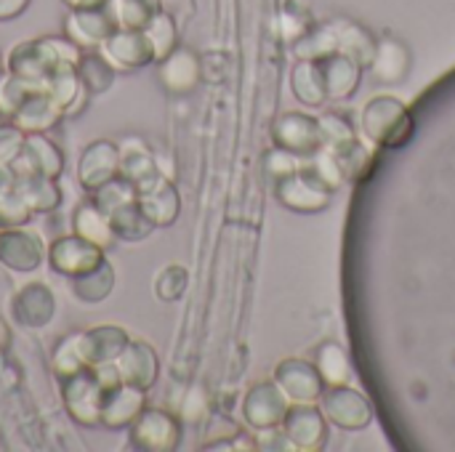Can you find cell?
Returning <instances> with one entry per match:
<instances>
[{
	"label": "cell",
	"mask_w": 455,
	"mask_h": 452,
	"mask_svg": "<svg viewBox=\"0 0 455 452\" xmlns=\"http://www.w3.org/2000/svg\"><path fill=\"white\" fill-rule=\"evenodd\" d=\"M85 368H88V365H85V360H83V354H80L77 333L61 338V341L56 344V352H53V373L59 376V381H61V378H69V376H75V373H80V370H85Z\"/></svg>",
	"instance_id": "cell-27"
},
{
	"label": "cell",
	"mask_w": 455,
	"mask_h": 452,
	"mask_svg": "<svg viewBox=\"0 0 455 452\" xmlns=\"http://www.w3.org/2000/svg\"><path fill=\"white\" fill-rule=\"evenodd\" d=\"M72 232L80 234L83 240L99 245L101 250H109L117 242L115 229H112V218L96 202H91V200H85L75 210V216H72Z\"/></svg>",
	"instance_id": "cell-18"
},
{
	"label": "cell",
	"mask_w": 455,
	"mask_h": 452,
	"mask_svg": "<svg viewBox=\"0 0 455 452\" xmlns=\"http://www.w3.org/2000/svg\"><path fill=\"white\" fill-rule=\"evenodd\" d=\"M13 178L24 173H43L51 178H59L64 173V152L56 141L48 139V133H27L21 152L8 165Z\"/></svg>",
	"instance_id": "cell-6"
},
{
	"label": "cell",
	"mask_w": 455,
	"mask_h": 452,
	"mask_svg": "<svg viewBox=\"0 0 455 452\" xmlns=\"http://www.w3.org/2000/svg\"><path fill=\"white\" fill-rule=\"evenodd\" d=\"M139 208L152 221V226L173 224V218L179 213V197H176V189L168 184V178L163 173L157 178H152L147 186L139 189Z\"/></svg>",
	"instance_id": "cell-16"
},
{
	"label": "cell",
	"mask_w": 455,
	"mask_h": 452,
	"mask_svg": "<svg viewBox=\"0 0 455 452\" xmlns=\"http://www.w3.org/2000/svg\"><path fill=\"white\" fill-rule=\"evenodd\" d=\"M5 72V61H3V56H0V75Z\"/></svg>",
	"instance_id": "cell-35"
},
{
	"label": "cell",
	"mask_w": 455,
	"mask_h": 452,
	"mask_svg": "<svg viewBox=\"0 0 455 452\" xmlns=\"http://www.w3.org/2000/svg\"><path fill=\"white\" fill-rule=\"evenodd\" d=\"M131 448L136 450H149V452H165L173 450L179 442V424L173 416L163 413V410H144L131 426Z\"/></svg>",
	"instance_id": "cell-7"
},
{
	"label": "cell",
	"mask_w": 455,
	"mask_h": 452,
	"mask_svg": "<svg viewBox=\"0 0 455 452\" xmlns=\"http://www.w3.org/2000/svg\"><path fill=\"white\" fill-rule=\"evenodd\" d=\"M27 133H21L13 123L0 125V165H11L16 160V155L24 147Z\"/></svg>",
	"instance_id": "cell-30"
},
{
	"label": "cell",
	"mask_w": 455,
	"mask_h": 452,
	"mask_svg": "<svg viewBox=\"0 0 455 452\" xmlns=\"http://www.w3.org/2000/svg\"><path fill=\"white\" fill-rule=\"evenodd\" d=\"M144 32H147V37H149V43H152V48H155V59L163 61V59L173 51V45H176V27H173V19H171L168 13L160 11V13L144 27Z\"/></svg>",
	"instance_id": "cell-28"
},
{
	"label": "cell",
	"mask_w": 455,
	"mask_h": 452,
	"mask_svg": "<svg viewBox=\"0 0 455 452\" xmlns=\"http://www.w3.org/2000/svg\"><path fill=\"white\" fill-rule=\"evenodd\" d=\"M101 56L115 67V72H136L155 59V48L144 29H115L101 43Z\"/></svg>",
	"instance_id": "cell-4"
},
{
	"label": "cell",
	"mask_w": 455,
	"mask_h": 452,
	"mask_svg": "<svg viewBox=\"0 0 455 452\" xmlns=\"http://www.w3.org/2000/svg\"><path fill=\"white\" fill-rule=\"evenodd\" d=\"M160 80L165 88L171 91H187L195 85L197 80V61L192 59V53L187 51H171L165 59H163V67H160Z\"/></svg>",
	"instance_id": "cell-21"
},
{
	"label": "cell",
	"mask_w": 455,
	"mask_h": 452,
	"mask_svg": "<svg viewBox=\"0 0 455 452\" xmlns=\"http://www.w3.org/2000/svg\"><path fill=\"white\" fill-rule=\"evenodd\" d=\"M77 72L91 96L104 93L115 83V67L101 56V51H83L77 61Z\"/></svg>",
	"instance_id": "cell-23"
},
{
	"label": "cell",
	"mask_w": 455,
	"mask_h": 452,
	"mask_svg": "<svg viewBox=\"0 0 455 452\" xmlns=\"http://www.w3.org/2000/svg\"><path fill=\"white\" fill-rule=\"evenodd\" d=\"M112 285H115V272L109 266V261L104 258L93 272L83 274V277H75L72 280V290L80 301L85 304H99L104 301L109 293H112Z\"/></svg>",
	"instance_id": "cell-24"
},
{
	"label": "cell",
	"mask_w": 455,
	"mask_h": 452,
	"mask_svg": "<svg viewBox=\"0 0 455 452\" xmlns=\"http://www.w3.org/2000/svg\"><path fill=\"white\" fill-rule=\"evenodd\" d=\"M109 0H64L69 11H83V8H104Z\"/></svg>",
	"instance_id": "cell-32"
},
{
	"label": "cell",
	"mask_w": 455,
	"mask_h": 452,
	"mask_svg": "<svg viewBox=\"0 0 455 452\" xmlns=\"http://www.w3.org/2000/svg\"><path fill=\"white\" fill-rule=\"evenodd\" d=\"M53 309H56L53 293L43 282L24 285L13 296V301H11V312H13L16 322L24 325V328H43V325H48L51 317H53Z\"/></svg>",
	"instance_id": "cell-14"
},
{
	"label": "cell",
	"mask_w": 455,
	"mask_h": 452,
	"mask_svg": "<svg viewBox=\"0 0 455 452\" xmlns=\"http://www.w3.org/2000/svg\"><path fill=\"white\" fill-rule=\"evenodd\" d=\"M115 176H120V147L115 141L96 139L80 155L77 181L85 192H93Z\"/></svg>",
	"instance_id": "cell-8"
},
{
	"label": "cell",
	"mask_w": 455,
	"mask_h": 452,
	"mask_svg": "<svg viewBox=\"0 0 455 452\" xmlns=\"http://www.w3.org/2000/svg\"><path fill=\"white\" fill-rule=\"evenodd\" d=\"M61 402L67 416L85 426V429H96L101 426V402H104V389L96 381L93 370L85 368L69 378H61Z\"/></svg>",
	"instance_id": "cell-2"
},
{
	"label": "cell",
	"mask_w": 455,
	"mask_h": 452,
	"mask_svg": "<svg viewBox=\"0 0 455 452\" xmlns=\"http://www.w3.org/2000/svg\"><path fill=\"white\" fill-rule=\"evenodd\" d=\"M128 333L117 325H99L85 333H77V346L88 368L101 362H115L128 346Z\"/></svg>",
	"instance_id": "cell-12"
},
{
	"label": "cell",
	"mask_w": 455,
	"mask_h": 452,
	"mask_svg": "<svg viewBox=\"0 0 455 452\" xmlns=\"http://www.w3.org/2000/svg\"><path fill=\"white\" fill-rule=\"evenodd\" d=\"M29 0H0V21H11L27 11Z\"/></svg>",
	"instance_id": "cell-31"
},
{
	"label": "cell",
	"mask_w": 455,
	"mask_h": 452,
	"mask_svg": "<svg viewBox=\"0 0 455 452\" xmlns=\"http://www.w3.org/2000/svg\"><path fill=\"white\" fill-rule=\"evenodd\" d=\"M11 184H13L11 168H8V165H0V189H5V186H11Z\"/></svg>",
	"instance_id": "cell-33"
},
{
	"label": "cell",
	"mask_w": 455,
	"mask_h": 452,
	"mask_svg": "<svg viewBox=\"0 0 455 452\" xmlns=\"http://www.w3.org/2000/svg\"><path fill=\"white\" fill-rule=\"evenodd\" d=\"M120 176L128 178L131 184H136V189H141L152 178L160 176V168H157L155 157L147 152V147L141 141L131 139L120 147Z\"/></svg>",
	"instance_id": "cell-19"
},
{
	"label": "cell",
	"mask_w": 455,
	"mask_h": 452,
	"mask_svg": "<svg viewBox=\"0 0 455 452\" xmlns=\"http://www.w3.org/2000/svg\"><path fill=\"white\" fill-rule=\"evenodd\" d=\"M48 258V248L43 237L29 232L27 226L19 229H0V264L11 272H35Z\"/></svg>",
	"instance_id": "cell-5"
},
{
	"label": "cell",
	"mask_w": 455,
	"mask_h": 452,
	"mask_svg": "<svg viewBox=\"0 0 455 452\" xmlns=\"http://www.w3.org/2000/svg\"><path fill=\"white\" fill-rule=\"evenodd\" d=\"M115 365L120 370L123 384H131L147 392L157 381V357H155V349L144 341H128V346L115 360Z\"/></svg>",
	"instance_id": "cell-15"
},
{
	"label": "cell",
	"mask_w": 455,
	"mask_h": 452,
	"mask_svg": "<svg viewBox=\"0 0 455 452\" xmlns=\"http://www.w3.org/2000/svg\"><path fill=\"white\" fill-rule=\"evenodd\" d=\"M115 29H144L160 11V0H109L104 5Z\"/></svg>",
	"instance_id": "cell-20"
},
{
	"label": "cell",
	"mask_w": 455,
	"mask_h": 452,
	"mask_svg": "<svg viewBox=\"0 0 455 452\" xmlns=\"http://www.w3.org/2000/svg\"><path fill=\"white\" fill-rule=\"evenodd\" d=\"M80 56H83V48L77 43H72L67 35H61V37L59 35L32 37V40H24V43L11 48V53L5 56V72L21 77L35 91H43L48 75L61 61L77 64Z\"/></svg>",
	"instance_id": "cell-1"
},
{
	"label": "cell",
	"mask_w": 455,
	"mask_h": 452,
	"mask_svg": "<svg viewBox=\"0 0 455 452\" xmlns=\"http://www.w3.org/2000/svg\"><path fill=\"white\" fill-rule=\"evenodd\" d=\"M13 186L16 192L24 197V202L29 205V210L35 216H45V213H53L61 200H64V192L59 186V178H51V176H43V173H24V176H16L13 178Z\"/></svg>",
	"instance_id": "cell-17"
},
{
	"label": "cell",
	"mask_w": 455,
	"mask_h": 452,
	"mask_svg": "<svg viewBox=\"0 0 455 452\" xmlns=\"http://www.w3.org/2000/svg\"><path fill=\"white\" fill-rule=\"evenodd\" d=\"M109 218H112L115 237L125 240V242H139V240H144L152 232V221L141 213L139 200L125 205V208H120V210H115Z\"/></svg>",
	"instance_id": "cell-25"
},
{
	"label": "cell",
	"mask_w": 455,
	"mask_h": 452,
	"mask_svg": "<svg viewBox=\"0 0 455 452\" xmlns=\"http://www.w3.org/2000/svg\"><path fill=\"white\" fill-rule=\"evenodd\" d=\"M5 123H11V117H8V115H5V112L0 109V125H5Z\"/></svg>",
	"instance_id": "cell-34"
},
{
	"label": "cell",
	"mask_w": 455,
	"mask_h": 452,
	"mask_svg": "<svg viewBox=\"0 0 455 452\" xmlns=\"http://www.w3.org/2000/svg\"><path fill=\"white\" fill-rule=\"evenodd\" d=\"M59 120H64V112L45 91H32L11 115V123L21 133H48L59 125Z\"/></svg>",
	"instance_id": "cell-13"
},
{
	"label": "cell",
	"mask_w": 455,
	"mask_h": 452,
	"mask_svg": "<svg viewBox=\"0 0 455 452\" xmlns=\"http://www.w3.org/2000/svg\"><path fill=\"white\" fill-rule=\"evenodd\" d=\"M147 410V392L131 384H120L109 392H104L101 402V426L107 432H123L128 429L141 413Z\"/></svg>",
	"instance_id": "cell-9"
},
{
	"label": "cell",
	"mask_w": 455,
	"mask_h": 452,
	"mask_svg": "<svg viewBox=\"0 0 455 452\" xmlns=\"http://www.w3.org/2000/svg\"><path fill=\"white\" fill-rule=\"evenodd\" d=\"M32 91H35V88H32L29 83H24L21 77H16V75H11V72H3V75H0V109L11 117Z\"/></svg>",
	"instance_id": "cell-29"
},
{
	"label": "cell",
	"mask_w": 455,
	"mask_h": 452,
	"mask_svg": "<svg viewBox=\"0 0 455 452\" xmlns=\"http://www.w3.org/2000/svg\"><path fill=\"white\" fill-rule=\"evenodd\" d=\"M43 91L61 107L64 117H75L80 115L85 107H88V88L83 85L80 80V72H77V64L72 61H61L45 80Z\"/></svg>",
	"instance_id": "cell-10"
},
{
	"label": "cell",
	"mask_w": 455,
	"mask_h": 452,
	"mask_svg": "<svg viewBox=\"0 0 455 452\" xmlns=\"http://www.w3.org/2000/svg\"><path fill=\"white\" fill-rule=\"evenodd\" d=\"M32 210L24 202V197L16 192V186H5L0 189V229H19L27 226L32 221Z\"/></svg>",
	"instance_id": "cell-26"
},
{
	"label": "cell",
	"mask_w": 455,
	"mask_h": 452,
	"mask_svg": "<svg viewBox=\"0 0 455 452\" xmlns=\"http://www.w3.org/2000/svg\"><path fill=\"white\" fill-rule=\"evenodd\" d=\"M104 253L99 245L83 240L80 234H67V237H56L51 245H48V264L56 274L61 277H83L88 272H93L101 261H104Z\"/></svg>",
	"instance_id": "cell-3"
},
{
	"label": "cell",
	"mask_w": 455,
	"mask_h": 452,
	"mask_svg": "<svg viewBox=\"0 0 455 452\" xmlns=\"http://www.w3.org/2000/svg\"><path fill=\"white\" fill-rule=\"evenodd\" d=\"M88 200L96 202L107 216H112L115 210H120V208L136 202V200H139V189H136V184H131L128 178L115 176V178H109L107 184H101L99 189L88 192Z\"/></svg>",
	"instance_id": "cell-22"
},
{
	"label": "cell",
	"mask_w": 455,
	"mask_h": 452,
	"mask_svg": "<svg viewBox=\"0 0 455 452\" xmlns=\"http://www.w3.org/2000/svg\"><path fill=\"white\" fill-rule=\"evenodd\" d=\"M115 32V24L104 8H83V11H69L64 21V35L77 43L83 51H99L101 43Z\"/></svg>",
	"instance_id": "cell-11"
}]
</instances>
